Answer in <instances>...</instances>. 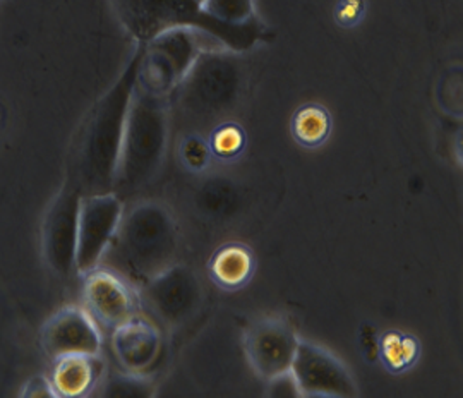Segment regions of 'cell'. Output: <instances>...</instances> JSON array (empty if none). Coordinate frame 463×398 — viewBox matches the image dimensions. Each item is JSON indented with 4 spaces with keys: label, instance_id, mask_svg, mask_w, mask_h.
<instances>
[{
    "label": "cell",
    "instance_id": "6da1fadb",
    "mask_svg": "<svg viewBox=\"0 0 463 398\" xmlns=\"http://www.w3.org/2000/svg\"><path fill=\"white\" fill-rule=\"evenodd\" d=\"M143 59V45L129 59L103 97L84 118L83 126L69 153L67 184L81 196L114 193L122 137L137 72Z\"/></svg>",
    "mask_w": 463,
    "mask_h": 398
},
{
    "label": "cell",
    "instance_id": "7a4b0ae2",
    "mask_svg": "<svg viewBox=\"0 0 463 398\" xmlns=\"http://www.w3.org/2000/svg\"><path fill=\"white\" fill-rule=\"evenodd\" d=\"M177 252L179 229L174 216L164 204L146 201L122 215L103 260L109 270L141 289L175 265Z\"/></svg>",
    "mask_w": 463,
    "mask_h": 398
},
{
    "label": "cell",
    "instance_id": "3957f363",
    "mask_svg": "<svg viewBox=\"0 0 463 398\" xmlns=\"http://www.w3.org/2000/svg\"><path fill=\"white\" fill-rule=\"evenodd\" d=\"M124 30L137 45L172 28H193L231 52H248L263 36L260 21L232 26L208 16L198 0H110Z\"/></svg>",
    "mask_w": 463,
    "mask_h": 398
},
{
    "label": "cell",
    "instance_id": "277c9868",
    "mask_svg": "<svg viewBox=\"0 0 463 398\" xmlns=\"http://www.w3.org/2000/svg\"><path fill=\"white\" fill-rule=\"evenodd\" d=\"M168 122V99L153 95L136 83L114 184L118 198H131L158 175L165 160Z\"/></svg>",
    "mask_w": 463,
    "mask_h": 398
},
{
    "label": "cell",
    "instance_id": "5b68a950",
    "mask_svg": "<svg viewBox=\"0 0 463 398\" xmlns=\"http://www.w3.org/2000/svg\"><path fill=\"white\" fill-rule=\"evenodd\" d=\"M232 53L201 50L170 97L189 122H208L227 114L241 91V67Z\"/></svg>",
    "mask_w": 463,
    "mask_h": 398
},
{
    "label": "cell",
    "instance_id": "8992f818",
    "mask_svg": "<svg viewBox=\"0 0 463 398\" xmlns=\"http://www.w3.org/2000/svg\"><path fill=\"white\" fill-rule=\"evenodd\" d=\"M199 34L193 28H172L143 43L137 86L170 100L201 53Z\"/></svg>",
    "mask_w": 463,
    "mask_h": 398
},
{
    "label": "cell",
    "instance_id": "52a82bcc",
    "mask_svg": "<svg viewBox=\"0 0 463 398\" xmlns=\"http://www.w3.org/2000/svg\"><path fill=\"white\" fill-rule=\"evenodd\" d=\"M141 298L156 319L179 327L196 315L203 290L196 273L175 263L141 287Z\"/></svg>",
    "mask_w": 463,
    "mask_h": 398
},
{
    "label": "cell",
    "instance_id": "ba28073f",
    "mask_svg": "<svg viewBox=\"0 0 463 398\" xmlns=\"http://www.w3.org/2000/svg\"><path fill=\"white\" fill-rule=\"evenodd\" d=\"M122 215L124 204L116 193L81 196L76 251V271L80 275L99 268Z\"/></svg>",
    "mask_w": 463,
    "mask_h": 398
},
{
    "label": "cell",
    "instance_id": "9c48e42d",
    "mask_svg": "<svg viewBox=\"0 0 463 398\" xmlns=\"http://www.w3.org/2000/svg\"><path fill=\"white\" fill-rule=\"evenodd\" d=\"M290 371L298 382L300 397L354 398L359 395L347 365L328 350L311 342L298 340Z\"/></svg>",
    "mask_w": 463,
    "mask_h": 398
},
{
    "label": "cell",
    "instance_id": "30bf717a",
    "mask_svg": "<svg viewBox=\"0 0 463 398\" xmlns=\"http://www.w3.org/2000/svg\"><path fill=\"white\" fill-rule=\"evenodd\" d=\"M81 194L67 184L52 203L42 229L43 256L50 270L67 279L76 270Z\"/></svg>",
    "mask_w": 463,
    "mask_h": 398
},
{
    "label": "cell",
    "instance_id": "8fae6325",
    "mask_svg": "<svg viewBox=\"0 0 463 398\" xmlns=\"http://www.w3.org/2000/svg\"><path fill=\"white\" fill-rule=\"evenodd\" d=\"M298 346L294 328L280 317L256 321L244 340L249 365L266 382L290 371Z\"/></svg>",
    "mask_w": 463,
    "mask_h": 398
},
{
    "label": "cell",
    "instance_id": "7c38bea8",
    "mask_svg": "<svg viewBox=\"0 0 463 398\" xmlns=\"http://www.w3.org/2000/svg\"><path fill=\"white\" fill-rule=\"evenodd\" d=\"M83 298L91 317L117 328L136 316L137 298L131 287L112 270H91L84 275Z\"/></svg>",
    "mask_w": 463,
    "mask_h": 398
},
{
    "label": "cell",
    "instance_id": "4fadbf2b",
    "mask_svg": "<svg viewBox=\"0 0 463 398\" xmlns=\"http://www.w3.org/2000/svg\"><path fill=\"white\" fill-rule=\"evenodd\" d=\"M42 347L53 361L66 355H99L101 338L91 315L80 308H66L43 327Z\"/></svg>",
    "mask_w": 463,
    "mask_h": 398
},
{
    "label": "cell",
    "instance_id": "5bb4252c",
    "mask_svg": "<svg viewBox=\"0 0 463 398\" xmlns=\"http://www.w3.org/2000/svg\"><path fill=\"white\" fill-rule=\"evenodd\" d=\"M112 350L124 371L145 374L162 354V333L148 319L136 315L114 328Z\"/></svg>",
    "mask_w": 463,
    "mask_h": 398
},
{
    "label": "cell",
    "instance_id": "9a60e30c",
    "mask_svg": "<svg viewBox=\"0 0 463 398\" xmlns=\"http://www.w3.org/2000/svg\"><path fill=\"white\" fill-rule=\"evenodd\" d=\"M103 371L99 355H66L55 359L50 382L57 397H84L97 388Z\"/></svg>",
    "mask_w": 463,
    "mask_h": 398
},
{
    "label": "cell",
    "instance_id": "2e32d148",
    "mask_svg": "<svg viewBox=\"0 0 463 398\" xmlns=\"http://www.w3.org/2000/svg\"><path fill=\"white\" fill-rule=\"evenodd\" d=\"M252 266L254 260L246 246L229 244L216 251L210 270L218 285L225 289H237L248 282Z\"/></svg>",
    "mask_w": 463,
    "mask_h": 398
},
{
    "label": "cell",
    "instance_id": "e0dca14e",
    "mask_svg": "<svg viewBox=\"0 0 463 398\" xmlns=\"http://www.w3.org/2000/svg\"><path fill=\"white\" fill-rule=\"evenodd\" d=\"M330 131V114L319 105H306L298 109L292 120V133L298 143L307 148H315L325 143Z\"/></svg>",
    "mask_w": 463,
    "mask_h": 398
},
{
    "label": "cell",
    "instance_id": "ac0fdd59",
    "mask_svg": "<svg viewBox=\"0 0 463 398\" xmlns=\"http://www.w3.org/2000/svg\"><path fill=\"white\" fill-rule=\"evenodd\" d=\"M97 386L95 393L103 398H149L155 393L151 380L128 371L101 376Z\"/></svg>",
    "mask_w": 463,
    "mask_h": 398
},
{
    "label": "cell",
    "instance_id": "d6986e66",
    "mask_svg": "<svg viewBox=\"0 0 463 398\" xmlns=\"http://www.w3.org/2000/svg\"><path fill=\"white\" fill-rule=\"evenodd\" d=\"M201 7L208 16L232 26L258 21L254 16V0H204Z\"/></svg>",
    "mask_w": 463,
    "mask_h": 398
},
{
    "label": "cell",
    "instance_id": "ffe728a7",
    "mask_svg": "<svg viewBox=\"0 0 463 398\" xmlns=\"http://www.w3.org/2000/svg\"><path fill=\"white\" fill-rule=\"evenodd\" d=\"M244 133L237 124H223L213 131L208 145L218 156L232 158L244 148Z\"/></svg>",
    "mask_w": 463,
    "mask_h": 398
},
{
    "label": "cell",
    "instance_id": "44dd1931",
    "mask_svg": "<svg viewBox=\"0 0 463 398\" xmlns=\"http://www.w3.org/2000/svg\"><path fill=\"white\" fill-rule=\"evenodd\" d=\"M383 347H384V357L392 367L400 369L414 359L415 344L412 340L400 338L397 335H390Z\"/></svg>",
    "mask_w": 463,
    "mask_h": 398
},
{
    "label": "cell",
    "instance_id": "7402d4cb",
    "mask_svg": "<svg viewBox=\"0 0 463 398\" xmlns=\"http://www.w3.org/2000/svg\"><path fill=\"white\" fill-rule=\"evenodd\" d=\"M210 151H212L210 145L204 139H201L199 136H189L185 137L183 145L184 162L193 170H201L208 164Z\"/></svg>",
    "mask_w": 463,
    "mask_h": 398
},
{
    "label": "cell",
    "instance_id": "603a6c76",
    "mask_svg": "<svg viewBox=\"0 0 463 398\" xmlns=\"http://www.w3.org/2000/svg\"><path fill=\"white\" fill-rule=\"evenodd\" d=\"M269 397H300V392H298V382L292 374V371H287L280 376H275L269 380V392H268Z\"/></svg>",
    "mask_w": 463,
    "mask_h": 398
},
{
    "label": "cell",
    "instance_id": "cb8c5ba5",
    "mask_svg": "<svg viewBox=\"0 0 463 398\" xmlns=\"http://www.w3.org/2000/svg\"><path fill=\"white\" fill-rule=\"evenodd\" d=\"M361 14H363V0H342L336 9L338 21L345 26L354 24Z\"/></svg>",
    "mask_w": 463,
    "mask_h": 398
},
{
    "label": "cell",
    "instance_id": "d4e9b609",
    "mask_svg": "<svg viewBox=\"0 0 463 398\" xmlns=\"http://www.w3.org/2000/svg\"><path fill=\"white\" fill-rule=\"evenodd\" d=\"M23 397L42 398V397H57L52 382L47 378H33L24 384V390L21 393Z\"/></svg>",
    "mask_w": 463,
    "mask_h": 398
},
{
    "label": "cell",
    "instance_id": "484cf974",
    "mask_svg": "<svg viewBox=\"0 0 463 398\" xmlns=\"http://www.w3.org/2000/svg\"><path fill=\"white\" fill-rule=\"evenodd\" d=\"M203 2H204V0H198L199 5H203ZM201 9H203V7H201Z\"/></svg>",
    "mask_w": 463,
    "mask_h": 398
}]
</instances>
